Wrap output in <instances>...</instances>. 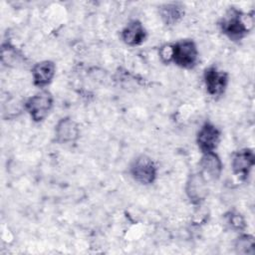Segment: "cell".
Wrapping results in <instances>:
<instances>
[{"label": "cell", "mask_w": 255, "mask_h": 255, "mask_svg": "<svg viewBox=\"0 0 255 255\" xmlns=\"http://www.w3.org/2000/svg\"><path fill=\"white\" fill-rule=\"evenodd\" d=\"M253 14H244L241 11L230 8L220 21V29L232 41L241 40L253 27Z\"/></svg>", "instance_id": "1"}, {"label": "cell", "mask_w": 255, "mask_h": 255, "mask_svg": "<svg viewBox=\"0 0 255 255\" xmlns=\"http://www.w3.org/2000/svg\"><path fill=\"white\" fill-rule=\"evenodd\" d=\"M170 62L183 69H192L198 60V50L196 44L189 39L179 40L170 44Z\"/></svg>", "instance_id": "2"}, {"label": "cell", "mask_w": 255, "mask_h": 255, "mask_svg": "<svg viewBox=\"0 0 255 255\" xmlns=\"http://www.w3.org/2000/svg\"><path fill=\"white\" fill-rule=\"evenodd\" d=\"M24 106L34 122H42L53 107V96L48 91H41L30 97Z\"/></svg>", "instance_id": "3"}, {"label": "cell", "mask_w": 255, "mask_h": 255, "mask_svg": "<svg viewBox=\"0 0 255 255\" xmlns=\"http://www.w3.org/2000/svg\"><path fill=\"white\" fill-rule=\"evenodd\" d=\"M156 165L147 155L141 154L137 156L130 165V174L132 178L143 185L153 183L156 178Z\"/></svg>", "instance_id": "4"}, {"label": "cell", "mask_w": 255, "mask_h": 255, "mask_svg": "<svg viewBox=\"0 0 255 255\" xmlns=\"http://www.w3.org/2000/svg\"><path fill=\"white\" fill-rule=\"evenodd\" d=\"M203 81L208 95L212 97L221 96L228 84V75L215 66H210L204 70Z\"/></svg>", "instance_id": "5"}, {"label": "cell", "mask_w": 255, "mask_h": 255, "mask_svg": "<svg viewBox=\"0 0 255 255\" xmlns=\"http://www.w3.org/2000/svg\"><path fill=\"white\" fill-rule=\"evenodd\" d=\"M185 193L193 204H200L203 202L208 195L206 177L201 172L190 174L186 181Z\"/></svg>", "instance_id": "6"}, {"label": "cell", "mask_w": 255, "mask_h": 255, "mask_svg": "<svg viewBox=\"0 0 255 255\" xmlns=\"http://www.w3.org/2000/svg\"><path fill=\"white\" fill-rule=\"evenodd\" d=\"M255 163L254 151L250 148H242L237 150L231 159V167L233 173L241 180H246Z\"/></svg>", "instance_id": "7"}, {"label": "cell", "mask_w": 255, "mask_h": 255, "mask_svg": "<svg viewBox=\"0 0 255 255\" xmlns=\"http://www.w3.org/2000/svg\"><path fill=\"white\" fill-rule=\"evenodd\" d=\"M220 135L221 132L218 128L211 123H205L196 135V142L202 153L214 151L220 141Z\"/></svg>", "instance_id": "8"}, {"label": "cell", "mask_w": 255, "mask_h": 255, "mask_svg": "<svg viewBox=\"0 0 255 255\" xmlns=\"http://www.w3.org/2000/svg\"><path fill=\"white\" fill-rule=\"evenodd\" d=\"M80 128L71 118L61 119L55 127V137L58 143H71L78 139Z\"/></svg>", "instance_id": "9"}, {"label": "cell", "mask_w": 255, "mask_h": 255, "mask_svg": "<svg viewBox=\"0 0 255 255\" xmlns=\"http://www.w3.org/2000/svg\"><path fill=\"white\" fill-rule=\"evenodd\" d=\"M56 72V65L52 61H42L34 65L32 69L33 83L38 88H45L48 86Z\"/></svg>", "instance_id": "10"}, {"label": "cell", "mask_w": 255, "mask_h": 255, "mask_svg": "<svg viewBox=\"0 0 255 255\" xmlns=\"http://www.w3.org/2000/svg\"><path fill=\"white\" fill-rule=\"evenodd\" d=\"M199 165L201 167L200 172L209 179L217 180L220 177L223 165L220 157L214 151L204 152L201 156Z\"/></svg>", "instance_id": "11"}, {"label": "cell", "mask_w": 255, "mask_h": 255, "mask_svg": "<svg viewBox=\"0 0 255 255\" xmlns=\"http://www.w3.org/2000/svg\"><path fill=\"white\" fill-rule=\"evenodd\" d=\"M122 40L128 46L133 47L140 45L146 38V31L138 20H131L123 29L121 34Z\"/></svg>", "instance_id": "12"}, {"label": "cell", "mask_w": 255, "mask_h": 255, "mask_svg": "<svg viewBox=\"0 0 255 255\" xmlns=\"http://www.w3.org/2000/svg\"><path fill=\"white\" fill-rule=\"evenodd\" d=\"M184 6L178 2L165 3L159 7V15L163 23L167 26L175 25L184 16Z\"/></svg>", "instance_id": "13"}, {"label": "cell", "mask_w": 255, "mask_h": 255, "mask_svg": "<svg viewBox=\"0 0 255 255\" xmlns=\"http://www.w3.org/2000/svg\"><path fill=\"white\" fill-rule=\"evenodd\" d=\"M236 253L238 254H250L255 253V240L254 237L250 234L240 235L234 244Z\"/></svg>", "instance_id": "14"}, {"label": "cell", "mask_w": 255, "mask_h": 255, "mask_svg": "<svg viewBox=\"0 0 255 255\" xmlns=\"http://www.w3.org/2000/svg\"><path fill=\"white\" fill-rule=\"evenodd\" d=\"M226 218H227V223L229 224L230 228H232L234 230H243L246 226L244 218L242 217L241 214H239L237 212H229L226 215Z\"/></svg>", "instance_id": "15"}]
</instances>
